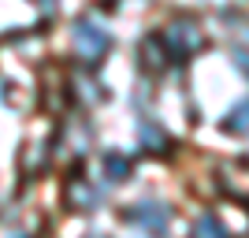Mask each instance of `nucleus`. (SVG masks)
Segmentation results:
<instances>
[{
  "label": "nucleus",
  "instance_id": "nucleus-4",
  "mask_svg": "<svg viewBox=\"0 0 249 238\" xmlns=\"http://www.w3.org/2000/svg\"><path fill=\"white\" fill-rule=\"evenodd\" d=\"M219 190L231 201L249 205V160H231L219 167Z\"/></svg>",
  "mask_w": 249,
  "mask_h": 238
},
{
  "label": "nucleus",
  "instance_id": "nucleus-12",
  "mask_svg": "<svg viewBox=\"0 0 249 238\" xmlns=\"http://www.w3.org/2000/svg\"><path fill=\"white\" fill-rule=\"evenodd\" d=\"M234 63H238L242 71H246V74H249V52H234Z\"/></svg>",
  "mask_w": 249,
  "mask_h": 238
},
{
  "label": "nucleus",
  "instance_id": "nucleus-10",
  "mask_svg": "<svg viewBox=\"0 0 249 238\" xmlns=\"http://www.w3.org/2000/svg\"><path fill=\"white\" fill-rule=\"evenodd\" d=\"M194 235H205V238H219V235H227V231H223V223H219V220L212 216V212H205V216H201L197 223H194Z\"/></svg>",
  "mask_w": 249,
  "mask_h": 238
},
{
  "label": "nucleus",
  "instance_id": "nucleus-3",
  "mask_svg": "<svg viewBox=\"0 0 249 238\" xmlns=\"http://www.w3.org/2000/svg\"><path fill=\"white\" fill-rule=\"evenodd\" d=\"M123 220L134 223V227H145V231H164L171 223V208L164 201H138V205L123 208Z\"/></svg>",
  "mask_w": 249,
  "mask_h": 238
},
{
  "label": "nucleus",
  "instance_id": "nucleus-7",
  "mask_svg": "<svg viewBox=\"0 0 249 238\" xmlns=\"http://www.w3.org/2000/svg\"><path fill=\"white\" fill-rule=\"evenodd\" d=\"M67 201H71L74 208H86V212H89V208H97V190L89 186L82 175H74L71 183H67Z\"/></svg>",
  "mask_w": 249,
  "mask_h": 238
},
{
  "label": "nucleus",
  "instance_id": "nucleus-6",
  "mask_svg": "<svg viewBox=\"0 0 249 238\" xmlns=\"http://www.w3.org/2000/svg\"><path fill=\"white\" fill-rule=\"evenodd\" d=\"M138 134H142V145H145V153H153V156L171 153V134H167L164 127H156V123H149V119H142Z\"/></svg>",
  "mask_w": 249,
  "mask_h": 238
},
{
  "label": "nucleus",
  "instance_id": "nucleus-11",
  "mask_svg": "<svg viewBox=\"0 0 249 238\" xmlns=\"http://www.w3.org/2000/svg\"><path fill=\"white\" fill-rule=\"evenodd\" d=\"M74 86H78V97H82L86 104H93V101H101V97H104L101 90H93V86H97L93 78H74Z\"/></svg>",
  "mask_w": 249,
  "mask_h": 238
},
{
  "label": "nucleus",
  "instance_id": "nucleus-2",
  "mask_svg": "<svg viewBox=\"0 0 249 238\" xmlns=\"http://www.w3.org/2000/svg\"><path fill=\"white\" fill-rule=\"evenodd\" d=\"M71 41H74V52L86 63H97V60H104V52L112 49V34L104 26H97L93 19H78L71 26Z\"/></svg>",
  "mask_w": 249,
  "mask_h": 238
},
{
  "label": "nucleus",
  "instance_id": "nucleus-5",
  "mask_svg": "<svg viewBox=\"0 0 249 238\" xmlns=\"http://www.w3.org/2000/svg\"><path fill=\"white\" fill-rule=\"evenodd\" d=\"M138 63H142V71H149V74H160L167 67V45H164V37H145V41L138 45Z\"/></svg>",
  "mask_w": 249,
  "mask_h": 238
},
{
  "label": "nucleus",
  "instance_id": "nucleus-8",
  "mask_svg": "<svg viewBox=\"0 0 249 238\" xmlns=\"http://www.w3.org/2000/svg\"><path fill=\"white\" fill-rule=\"evenodd\" d=\"M219 127H223L227 134H249V97H242V101L223 115V123H219Z\"/></svg>",
  "mask_w": 249,
  "mask_h": 238
},
{
  "label": "nucleus",
  "instance_id": "nucleus-1",
  "mask_svg": "<svg viewBox=\"0 0 249 238\" xmlns=\"http://www.w3.org/2000/svg\"><path fill=\"white\" fill-rule=\"evenodd\" d=\"M164 45H167V56H175V60H190L194 52L205 49V34H201L197 19H171L164 30Z\"/></svg>",
  "mask_w": 249,
  "mask_h": 238
},
{
  "label": "nucleus",
  "instance_id": "nucleus-9",
  "mask_svg": "<svg viewBox=\"0 0 249 238\" xmlns=\"http://www.w3.org/2000/svg\"><path fill=\"white\" fill-rule=\"evenodd\" d=\"M101 171L108 183H126V175H130V160L119 153H104L101 156Z\"/></svg>",
  "mask_w": 249,
  "mask_h": 238
}]
</instances>
